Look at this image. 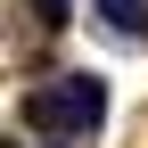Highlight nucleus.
Returning <instances> with one entry per match:
<instances>
[{"label":"nucleus","instance_id":"obj_1","mask_svg":"<svg viewBox=\"0 0 148 148\" xmlns=\"http://www.w3.org/2000/svg\"><path fill=\"white\" fill-rule=\"evenodd\" d=\"M25 123H33V132H49V140H82V132H99V123H107V82H99V74H58V82L25 90Z\"/></svg>","mask_w":148,"mask_h":148},{"label":"nucleus","instance_id":"obj_2","mask_svg":"<svg viewBox=\"0 0 148 148\" xmlns=\"http://www.w3.org/2000/svg\"><path fill=\"white\" fill-rule=\"evenodd\" d=\"M99 16H107L115 33H140V25H148V0H99Z\"/></svg>","mask_w":148,"mask_h":148},{"label":"nucleus","instance_id":"obj_3","mask_svg":"<svg viewBox=\"0 0 148 148\" xmlns=\"http://www.w3.org/2000/svg\"><path fill=\"white\" fill-rule=\"evenodd\" d=\"M25 8H33V16H41V25H49V33H58V25H66V8H74V0H25Z\"/></svg>","mask_w":148,"mask_h":148}]
</instances>
